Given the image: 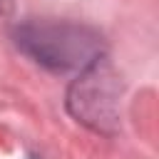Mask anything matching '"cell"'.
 <instances>
[{
  "label": "cell",
  "mask_w": 159,
  "mask_h": 159,
  "mask_svg": "<svg viewBox=\"0 0 159 159\" xmlns=\"http://www.w3.org/2000/svg\"><path fill=\"white\" fill-rule=\"evenodd\" d=\"M15 45L52 72H82L104 57L102 35L72 20H25L12 27Z\"/></svg>",
  "instance_id": "obj_1"
},
{
  "label": "cell",
  "mask_w": 159,
  "mask_h": 159,
  "mask_svg": "<svg viewBox=\"0 0 159 159\" xmlns=\"http://www.w3.org/2000/svg\"><path fill=\"white\" fill-rule=\"evenodd\" d=\"M67 107L82 124L112 132L119 119V82L104 57L80 72L67 92Z\"/></svg>",
  "instance_id": "obj_2"
}]
</instances>
